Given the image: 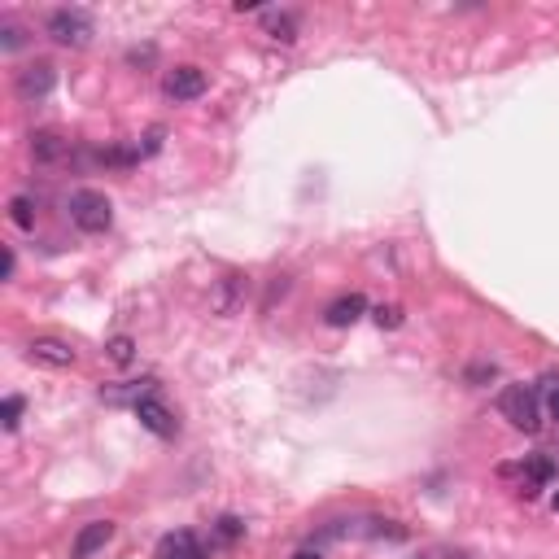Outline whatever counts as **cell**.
Masks as SVG:
<instances>
[{
	"instance_id": "d6986e66",
	"label": "cell",
	"mask_w": 559,
	"mask_h": 559,
	"mask_svg": "<svg viewBox=\"0 0 559 559\" xmlns=\"http://www.w3.org/2000/svg\"><path fill=\"white\" fill-rule=\"evenodd\" d=\"M241 533H245V525H241L236 516H223V520H219V538H223V542H236Z\"/></svg>"
},
{
	"instance_id": "5b68a950",
	"label": "cell",
	"mask_w": 559,
	"mask_h": 559,
	"mask_svg": "<svg viewBox=\"0 0 559 559\" xmlns=\"http://www.w3.org/2000/svg\"><path fill=\"white\" fill-rule=\"evenodd\" d=\"M53 83H57V66L53 62H31V66L18 70L14 88H18L22 101H40V97H49L53 92Z\"/></svg>"
},
{
	"instance_id": "2e32d148",
	"label": "cell",
	"mask_w": 559,
	"mask_h": 559,
	"mask_svg": "<svg viewBox=\"0 0 559 559\" xmlns=\"http://www.w3.org/2000/svg\"><path fill=\"white\" fill-rule=\"evenodd\" d=\"M22 407H27V402H22L18 394H9L5 402H0V424H5L9 433H14V428H18V420H22Z\"/></svg>"
},
{
	"instance_id": "7402d4cb",
	"label": "cell",
	"mask_w": 559,
	"mask_h": 559,
	"mask_svg": "<svg viewBox=\"0 0 559 559\" xmlns=\"http://www.w3.org/2000/svg\"><path fill=\"white\" fill-rule=\"evenodd\" d=\"M14 267H18V258H14V249H5V280H14Z\"/></svg>"
},
{
	"instance_id": "3957f363",
	"label": "cell",
	"mask_w": 559,
	"mask_h": 559,
	"mask_svg": "<svg viewBox=\"0 0 559 559\" xmlns=\"http://www.w3.org/2000/svg\"><path fill=\"white\" fill-rule=\"evenodd\" d=\"M44 31H49V40L62 44V49H83V44L92 40V14L88 9H53Z\"/></svg>"
},
{
	"instance_id": "7c38bea8",
	"label": "cell",
	"mask_w": 559,
	"mask_h": 559,
	"mask_svg": "<svg viewBox=\"0 0 559 559\" xmlns=\"http://www.w3.org/2000/svg\"><path fill=\"white\" fill-rule=\"evenodd\" d=\"M520 477H525V494H538V485H551L555 481V459L551 455H529L520 463Z\"/></svg>"
},
{
	"instance_id": "e0dca14e",
	"label": "cell",
	"mask_w": 559,
	"mask_h": 559,
	"mask_svg": "<svg viewBox=\"0 0 559 559\" xmlns=\"http://www.w3.org/2000/svg\"><path fill=\"white\" fill-rule=\"evenodd\" d=\"M105 350H110V359H114L118 367H127V363L136 359V341H132V337H114Z\"/></svg>"
},
{
	"instance_id": "9a60e30c",
	"label": "cell",
	"mask_w": 559,
	"mask_h": 559,
	"mask_svg": "<svg viewBox=\"0 0 559 559\" xmlns=\"http://www.w3.org/2000/svg\"><path fill=\"white\" fill-rule=\"evenodd\" d=\"M9 219H14L22 232H31V228H35V201L18 193L14 201H9Z\"/></svg>"
},
{
	"instance_id": "cb8c5ba5",
	"label": "cell",
	"mask_w": 559,
	"mask_h": 559,
	"mask_svg": "<svg viewBox=\"0 0 559 559\" xmlns=\"http://www.w3.org/2000/svg\"><path fill=\"white\" fill-rule=\"evenodd\" d=\"M555 511H559V494H555Z\"/></svg>"
},
{
	"instance_id": "8fae6325",
	"label": "cell",
	"mask_w": 559,
	"mask_h": 559,
	"mask_svg": "<svg viewBox=\"0 0 559 559\" xmlns=\"http://www.w3.org/2000/svg\"><path fill=\"white\" fill-rule=\"evenodd\" d=\"M363 311H367L363 297H359V293H346V297H337V302H332L328 311H324V324H328V328H350Z\"/></svg>"
},
{
	"instance_id": "8992f818",
	"label": "cell",
	"mask_w": 559,
	"mask_h": 559,
	"mask_svg": "<svg viewBox=\"0 0 559 559\" xmlns=\"http://www.w3.org/2000/svg\"><path fill=\"white\" fill-rule=\"evenodd\" d=\"M136 420H140V428H149L153 437H175V433H180V420H175V411L166 407L158 394H149L145 402H140V407H136Z\"/></svg>"
},
{
	"instance_id": "9c48e42d",
	"label": "cell",
	"mask_w": 559,
	"mask_h": 559,
	"mask_svg": "<svg viewBox=\"0 0 559 559\" xmlns=\"http://www.w3.org/2000/svg\"><path fill=\"white\" fill-rule=\"evenodd\" d=\"M158 559H206V546L197 542V533H166L162 546H158Z\"/></svg>"
},
{
	"instance_id": "603a6c76",
	"label": "cell",
	"mask_w": 559,
	"mask_h": 559,
	"mask_svg": "<svg viewBox=\"0 0 559 559\" xmlns=\"http://www.w3.org/2000/svg\"><path fill=\"white\" fill-rule=\"evenodd\" d=\"M293 559H319V551H297Z\"/></svg>"
},
{
	"instance_id": "ba28073f",
	"label": "cell",
	"mask_w": 559,
	"mask_h": 559,
	"mask_svg": "<svg viewBox=\"0 0 559 559\" xmlns=\"http://www.w3.org/2000/svg\"><path fill=\"white\" fill-rule=\"evenodd\" d=\"M27 359L40 363V367H75L79 354L66 346V341H53V337H40L27 346Z\"/></svg>"
},
{
	"instance_id": "ac0fdd59",
	"label": "cell",
	"mask_w": 559,
	"mask_h": 559,
	"mask_svg": "<svg viewBox=\"0 0 559 559\" xmlns=\"http://www.w3.org/2000/svg\"><path fill=\"white\" fill-rule=\"evenodd\" d=\"M542 398H546V415L559 424V376H546L542 380Z\"/></svg>"
},
{
	"instance_id": "5bb4252c",
	"label": "cell",
	"mask_w": 559,
	"mask_h": 559,
	"mask_svg": "<svg viewBox=\"0 0 559 559\" xmlns=\"http://www.w3.org/2000/svg\"><path fill=\"white\" fill-rule=\"evenodd\" d=\"M263 27H267L271 40H284V44L297 40V18L293 14H276V9H271V14H263Z\"/></svg>"
},
{
	"instance_id": "277c9868",
	"label": "cell",
	"mask_w": 559,
	"mask_h": 559,
	"mask_svg": "<svg viewBox=\"0 0 559 559\" xmlns=\"http://www.w3.org/2000/svg\"><path fill=\"white\" fill-rule=\"evenodd\" d=\"M206 88H210L206 70H197V66H175V70H166V79H162V92L171 101H197Z\"/></svg>"
},
{
	"instance_id": "7a4b0ae2",
	"label": "cell",
	"mask_w": 559,
	"mask_h": 559,
	"mask_svg": "<svg viewBox=\"0 0 559 559\" xmlns=\"http://www.w3.org/2000/svg\"><path fill=\"white\" fill-rule=\"evenodd\" d=\"M498 411H503L511 428H520V433H538L542 428V394L533 385H507L503 398H498Z\"/></svg>"
},
{
	"instance_id": "30bf717a",
	"label": "cell",
	"mask_w": 559,
	"mask_h": 559,
	"mask_svg": "<svg viewBox=\"0 0 559 559\" xmlns=\"http://www.w3.org/2000/svg\"><path fill=\"white\" fill-rule=\"evenodd\" d=\"M149 394H153V380H123V385H101V402H110V407H123V402L140 407Z\"/></svg>"
},
{
	"instance_id": "44dd1931",
	"label": "cell",
	"mask_w": 559,
	"mask_h": 559,
	"mask_svg": "<svg viewBox=\"0 0 559 559\" xmlns=\"http://www.w3.org/2000/svg\"><path fill=\"white\" fill-rule=\"evenodd\" d=\"M376 324L380 328H398L402 324V311H398V306H376Z\"/></svg>"
},
{
	"instance_id": "52a82bcc",
	"label": "cell",
	"mask_w": 559,
	"mask_h": 559,
	"mask_svg": "<svg viewBox=\"0 0 559 559\" xmlns=\"http://www.w3.org/2000/svg\"><path fill=\"white\" fill-rule=\"evenodd\" d=\"M114 538V520H88L79 533H75V546H70V559H92L105 542Z\"/></svg>"
},
{
	"instance_id": "4fadbf2b",
	"label": "cell",
	"mask_w": 559,
	"mask_h": 559,
	"mask_svg": "<svg viewBox=\"0 0 559 559\" xmlns=\"http://www.w3.org/2000/svg\"><path fill=\"white\" fill-rule=\"evenodd\" d=\"M70 153V140L57 136V132H35L31 136V158L35 162H62Z\"/></svg>"
},
{
	"instance_id": "ffe728a7",
	"label": "cell",
	"mask_w": 559,
	"mask_h": 559,
	"mask_svg": "<svg viewBox=\"0 0 559 559\" xmlns=\"http://www.w3.org/2000/svg\"><path fill=\"white\" fill-rule=\"evenodd\" d=\"M0 35H5V40H0V49H5V53H14V49H22V40H27V31H22V27H5V31H0Z\"/></svg>"
},
{
	"instance_id": "6da1fadb",
	"label": "cell",
	"mask_w": 559,
	"mask_h": 559,
	"mask_svg": "<svg viewBox=\"0 0 559 559\" xmlns=\"http://www.w3.org/2000/svg\"><path fill=\"white\" fill-rule=\"evenodd\" d=\"M66 210H70V223H75L79 232H88V236L110 232V223H114V206H110V197L97 193V188H79V193H70Z\"/></svg>"
}]
</instances>
